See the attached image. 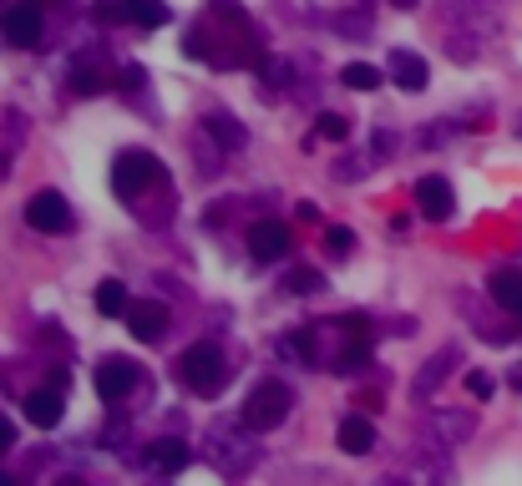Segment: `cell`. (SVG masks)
<instances>
[{
  "mask_svg": "<svg viewBox=\"0 0 522 486\" xmlns=\"http://www.w3.org/2000/svg\"><path fill=\"white\" fill-rule=\"evenodd\" d=\"M71 92H82V97L102 92V71L97 66H77V71H71Z\"/></svg>",
  "mask_w": 522,
  "mask_h": 486,
  "instance_id": "24",
  "label": "cell"
},
{
  "mask_svg": "<svg viewBox=\"0 0 522 486\" xmlns=\"http://www.w3.org/2000/svg\"><path fill=\"white\" fill-rule=\"evenodd\" d=\"M416 208H421L431 223H446V218H452V208H457L452 183H446V178H421V183H416Z\"/></svg>",
  "mask_w": 522,
  "mask_h": 486,
  "instance_id": "10",
  "label": "cell"
},
{
  "mask_svg": "<svg viewBox=\"0 0 522 486\" xmlns=\"http://www.w3.org/2000/svg\"><path fill=\"white\" fill-rule=\"evenodd\" d=\"M487 294H492L497 309H507L512 319H522V274H517V269H497V274L487 279Z\"/></svg>",
  "mask_w": 522,
  "mask_h": 486,
  "instance_id": "12",
  "label": "cell"
},
{
  "mask_svg": "<svg viewBox=\"0 0 522 486\" xmlns=\"http://www.w3.org/2000/svg\"><path fill=\"white\" fill-rule=\"evenodd\" d=\"M208 441H213V451L223 456V466H229L234 476L254 461V446H244V441L234 436V426H213V431H208Z\"/></svg>",
  "mask_w": 522,
  "mask_h": 486,
  "instance_id": "13",
  "label": "cell"
},
{
  "mask_svg": "<svg viewBox=\"0 0 522 486\" xmlns=\"http://www.w3.org/2000/svg\"><path fill=\"white\" fill-rule=\"evenodd\" d=\"M132 390H137V365H132V360L112 355V360L97 365V395H102V400H127Z\"/></svg>",
  "mask_w": 522,
  "mask_h": 486,
  "instance_id": "7",
  "label": "cell"
},
{
  "mask_svg": "<svg viewBox=\"0 0 522 486\" xmlns=\"http://www.w3.org/2000/svg\"><path fill=\"white\" fill-rule=\"evenodd\" d=\"M472 426H477L472 416H452V411L431 416V436H436V446H457V441H467Z\"/></svg>",
  "mask_w": 522,
  "mask_h": 486,
  "instance_id": "18",
  "label": "cell"
},
{
  "mask_svg": "<svg viewBox=\"0 0 522 486\" xmlns=\"http://www.w3.org/2000/svg\"><path fill=\"white\" fill-rule=\"evenodd\" d=\"M315 132H320V137H325V142H340V137H345V132H350V122H345V117H340V112H325V117H320V127H315Z\"/></svg>",
  "mask_w": 522,
  "mask_h": 486,
  "instance_id": "26",
  "label": "cell"
},
{
  "mask_svg": "<svg viewBox=\"0 0 522 486\" xmlns=\"http://www.w3.org/2000/svg\"><path fill=\"white\" fill-rule=\"evenodd\" d=\"M178 375H183V385H188L193 395L213 400L223 385H229V360H223V350H218L213 340H203V345L183 350V360H178Z\"/></svg>",
  "mask_w": 522,
  "mask_h": 486,
  "instance_id": "1",
  "label": "cell"
},
{
  "mask_svg": "<svg viewBox=\"0 0 522 486\" xmlns=\"http://www.w3.org/2000/svg\"><path fill=\"white\" fill-rule=\"evenodd\" d=\"M391 6H401V11H411V6H416V0H391Z\"/></svg>",
  "mask_w": 522,
  "mask_h": 486,
  "instance_id": "29",
  "label": "cell"
},
{
  "mask_svg": "<svg viewBox=\"0 0 522 486\" xmlns=\"http://www.w3.org/2000/svg\"><path fill=\"white\" fill-rule=\"evenodd\" d=\"M340 446H345L350 456H365L370 446H376V426H370L365 416H350V421L340 426Z\"/></svg>",
  "mask_w": 522,
  "mask_h": 486,
  "instance_id": "19",
  "label": "cell"
},
{
  "mask_svg": "<svg viewBox=\"0 0 522 486\" xmlns=\"http://www.w3.org/2000/svg\"><path fill=\"white\" fill-rule=\"evenodd\" d=\"M289 228L279 223V218H264V223H254L249 228V254L259 259V264H274V259H284L289 254Z\"/></svg>",
  "mask_w": 522,
  "mask_h": 486,
  "instance_id": "6",
  "label": "cell"
},
{
  "mask_svg": "<svg viewBox=\"0 0 522 486\" xmlns=\"http://www.w3.org/2000/svg\"><path fill=\"white\" fill-rule=\"evenodd\" d=\"M97 21H107V26L132 21V26L158 31V26H168V6L163 0H97Z\"/></svg>",
  "mask_w": 522,
  "mask_h": 486,
  "instance_id": "4",
  "label": "cell"
},
{
  "mask_svg": "<svg viewBox=\"0 0 522 486\" xmlns=\"http://www.w3.org/2000/svg\"><path fill=\"white\" fill-rule=\"evenodd\" d=\"M350 249H355V233L350 228H330L325 233V254L330 259H350Z\"/></svg>",
  "mask_w": 522,
  "mask_h": 486,
  "instance_id": "23",
  "label": "cell"
},
{
  "mask_svg": "<svg viewBox=\"0 0 522 486\" xmlns=\"http://www.w3.org/2000/svg\"><path fill=\"white\" fill-rule=\"evenodd\" d=\"M61 411H66V400H61V390H36L31 400H26V416H31V426H56L61 421Z\"/></svg>",
  "mask_w": 522,
  "mask_h": 486,
  "instance_id": "16",
  "label": "cell"
},
{
  "mask_svg": "<svg viewBox=\"0 0 522 486\" xmlns=\"http://www.w3.org/2000/svg\"><path fill=\"white\" fill-rule=\"evenodd\" d=\"M340 81H345V87H355V92H370V87H381V71L365 66V61H350V66L340 71Z\"/></svg>",
  "mask_w": 522,
  "mask_h": 486,
  "instance_id": "22",
  "label": "cell"
},
{
  "mask_svg": "<svg viewBox=\"0 0 522 486\" xmlns=\"http://www.w3.org/2000/svg\"><path fill=\"white\" fill-rule=\"evenodd\" d=\"M6 41L21 46V51L36 46V41H41V11H36V6H16V11L6 16Z\"/></svg>",
  "mask_w": 522,
  "mask_h": 486,
  "instance_id": "14",
  "label": "cell"
},
{
  "mask_svg": "<svg viewBox=\"0 0 522 486\" xmlns=\"http://www.w3.org/2000/svg\"><path fill=\"white\" fill-rule=\"evenodd\" d=\"M467 390H472L477 400H487V395H492V375H482V370H472V375H467Z\"/></svg>",
  "mask_w": 522,
  "mask_h": 486,
  "instance_id": "27",
  "label": "cell"
},
{
  "mask_svg": "<svg viewBox=\"0 0 522 486\" xmlns=\"http://www.w3.org/2000/svg\"><path fill=\"white\" fill-rule=\"evenodd\" d=\"M153 183H163V162L153 157V152H117V162H112V193L117 198H127V203H137Z\"/></svg>",
  "mask_w": 522,
  "mask_h": 486,
  "instance_id": "3",
  "label": "cell"
},
{
  "mask_svg": "<svg viewBox=\"0 0 522 486\" xmlns=\"http://www.w3.org/2000/svg\"><path fill=\"white\" fill-rule=\"evenodd\" d=\"M11 446H16V426H11L6 416H0V456H6Z\"/></svg>",
  "mask_w": 522,
  "mask_h": 486,
  "instance_id": "28",
  "label": "cell"
},
{
  "mask_svg": "<svg viewBox=\"0 0 522 486\" xmlns=\"http://www.w3.org/2000/svg\"><path fill=\"white\" fill-rule=\"evenodd\" d=\"M284 289H289V294H315V289H320V274H315V269H294V274L284 279Z\"/></svg>",
  "mask_w": 522,
  "mask_h": 486,
  "instance_id": "25",
  "label": "cell"
},
{
  "mask_svg": "<svg viewBox=\"0 0 522 486\" xmlns=\"http://www.w3.org/2000/svg\"><path fill=\"white\" fill-rule=\"evenodd\" d=\"M26 223H31L36 233H66V228H71V208H66L61 193L41 188V193L26 203Z\"/></svg>",
  "mask_w": 522,
  "mask_h": 486,
  "instance_id": "5",
  "label": "cell"
},
{
  "mask_svg": "<svg viewBox=\"0 0 522 486\" xmlns=\"http://www.w3.org/2000/svg\"><path fill=\"white\" fill-rule=\"evenodd\" d=\"M122 319H127L132 340H142V345H158L163 330H168V309H163V304H127Z\"/></svg>",
  "mask_w": 522,
  "mask_h": 486,
  "instance_id": "8",
  "label": "cell"
},
{
  "mask_svg": "<svg viewBox=\"0 0 522 486\" xmlns=\"http://www.w3.org/2000/svg\"><path fill=\"white\" fill-rule=\"evenodd\" d=\"M512 380H517V390H522V365H517V370H512Z\"/></svg>",
  "mask_w": 522,
  "mask_h": 486,
  "instance_id": "30",
  "label": "cell"
},
{
  "mask_svg": "<svg viewBox=\"0 0 522 486\" xmlns=\"http://www.w3.org/2000/svg\"><path fill=\"white\" fill-rule=\"evenodd\" d=\"M203 132H208V137H218L223 147H244V127H239L234 117H223V112H213V117L203 122Z\"/></svg>",
  "mask_w": 522,
  "mask_h": 486,
  "instance_id": "20",
  "label": "cell"
},
{
  "mask_svg": "<svg viewBox=\"0 0 522 486\" xmlns=\"http://www.w3.org/2000/svg\"><path fill=\"white\" fill-rule=\"evenodd\" d=\"M127 304H132V299H127V289H122L117 279H107V284L97 289V309H102L107 319H122V314H127Z\"/></svg>",
  "mask_w": 522,
  "mask_h": 486,
  "instance_id": "21",
  "label": "cell"
},
{
  "mask_svg": "<svg viewBox=\"0 0 522 486\" xmlns=\"http://www.w3.org/2000/svg\"><path fill=\"white\" fill-rule=\"evenodd\" d=\"M289 405H294L289 385H279V380H264V385H254V390H249L244 411H239V426H244V431H274V426H284Z\"/></svg>",
  "mask_w": 522,
  "mask_h": 486,
  "instance_id": "2",
  "label": "cell"
},
{
  "mask_svg": "<svg viewBox=\"0 0 522 486\" xmlns=\"http://www.w3.org/2000/svg\"><path fill=\"white\" fill-rule=\"evenodd\" d=\"M21 137H26V127H21V117H0V183L11 178V168H16V152H21Z\"/></svg>",
  "mask_w": 522,
  "mask_h": 486,
  "instance_id": "17",
  "label": "cell"
},
{
  "mask_svg": "<svg viewBox=\"0 0 522 486\" xmlns=\"http://www.w3.org/2000/svg\"><path fill=\"white\" fill-rule=\"evenodd\" d=\"M391 81L401 92H426V81H431V71H426V61L416 56V51H391Z\"/></svg>",
  "mask_w": 522,
  "mask_h": 486,
  "instance_id": "11",
  "label": "cell"
},
{
  "mask_svg": "<svg viewBox=\"0 0 522 486\" xmlns=\"http://www.w3.org/2000/svg\"><path fill=\"white\" fill-rule=\"evenodd\" d=\"M142 461L168 476V471H183V466H188V446H183L178 436H163V441H153V446L142 451Z\"/></svg>",
  "mask_w": 522,
  "mask_h": 486,
  "instance_id": "15",
  "label": "cell"
},
{
  "mask_svg": "<svg viewBox=\"0 0 522 486\" xmlns=\"http://www.w3.org/2000/svg\"><path fill=\"white\" fill-rule=\"evenodd\" d=\"M457 365H462V350H457V345L436 350V355L426 360V370H421V375L411 380V395H416V400H431V395H436V385H441L446 375H452Z\"/></svg>",
  "mask_w": 522,
  "mask_h": 486,
  "instance_id": "9",
  "label": "cell"
}]
</instances>
